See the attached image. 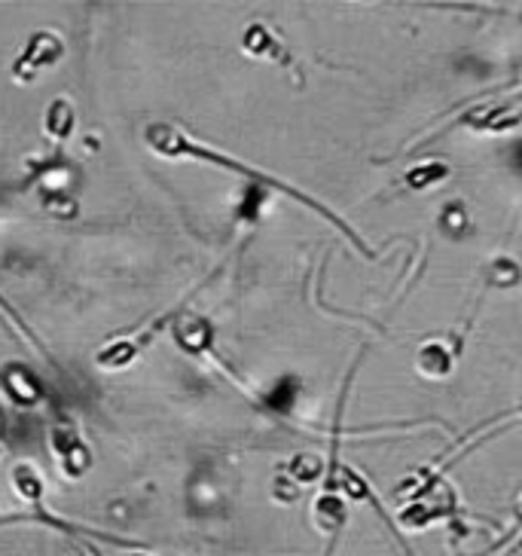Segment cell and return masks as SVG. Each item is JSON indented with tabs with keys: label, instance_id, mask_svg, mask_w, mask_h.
<instances>
[{
	"label": "cell",
	"instance_id": "12",
	"mask_svg": "<svg viewBox=\"0 0 522 556\" xmlns=\"http://www.w3.org/2000/svg\"><path fill=\"white\" fill-rule=\"evenodd\" d=\"M443 178H449V165L428 163V165H419V168H412V172H407V187L409 190H424V187L441 184Z\"/></svg>",
	"mask_w": 522,
	"mask_h": 556
},
{
	"label": "cell",
	"instance_id": "9",
	"mask_svg": "<svg viewBox=\"0 0 522 556\" xmlns=\"http://www.w3.org/2000/svg\"><path fill=\"white\" fill-rule=\"evenodd\" d=\"M0 325H3L7 330H13L18 340H22V343H28L31 349H37V352H40L43 358L50 361V364H55V361L50 358V352L43 349V343L37 340V333H34L28 325H25V318H22V315L13 309V303H10V300H3V296H0Z\"/></svg>",
	"mask_w": 522,
	"mask_h": 556
},
{
	"label": "cell",
	"instance_id": "10",
	"mask_svg": "<svg viewBox=\"0 0 522 556\" xmlns=\"http://www.w3.org/2000/svg\"><path fill=\"white\" fill-rule=\"evenodd\" d=\"M419 370H422L424 377H434V379H443L449 377V370H453V355L446 352V345L443 343H428L419 349Z\"/></svg>",
	"mask_w": 522,
	"mask_h": 556
},
{
	"label": "cell",
	"instance_id": "6",
	"mask_svg": "<svg viewBox=\"0 0 522 556\" xmlns=\"http://www.w3.org/2000/svg\"><path fill=\"white\" fill-rule=\"evenodd\" d=\"M242 50L247 55H254V59H266V62H276V65L294 71V55L281 43V37L272 28L260 25V22H254V25L245 28V34H242Z\"/></svg>",
	"mask_w": 522,
	"mask_h": 556
},
{
	"label": "cell",
	"instance_id": "5",
	"mask_svg": "<svg viewBox=\"0 0 522 556\" xmlns=\"http://www.w3.org/2000/svg\"><path fill=\"white\" fill-rule=\"evenodd\" d=\"M0 386L16 407H40L47 401L43 382L34 377L25 364H3L0 367Z\"/></svg>",
	"mask_w": 522,
	"mask_h": 556
},
{
	"label": "cell",
	"instance_id": "4",
	"mask_svg": "<svg viewBox=\"0 0 522 556\" xmlns=\"http://www.w3.org/2000/svg\"><path fill=\"white\" fill-rule=\"evenodd\" d=\"M171 337L187 355H196V358L214 355V325L205 315L183 312L178 318H171Z\"/></svg>",
	"mask_w": 522,
	"mask_h": 556
},
{
	"label": "cell",
	"instance_id": "1",
	"mask_svg": "<svg viewBox=\"0 0 522 556\" xmlns=\"http://www.w3.org/2000/svg\"><path fill=\"white\" fill-rule=\"evenodd\" d=\"M144 144H148V148L153 150L156 156H163V160H199V163L217 165V168H229V172H235V175H242V178L254 180V184H269V187L281 190L284 197L303 202V205H306V208H311V212L318 214V217L330 220V224L340 229V232H343L352 245L358 248L364 257H373V254H370V248H367V242L360 239L358 232L348 227L340 214L330 212V208H327V205H321V202H315L309 193H303V190H296V187H291V184H284V180L266 175V172L254 168V165L239 163V160H232V156H227V153L208 148V144H199L196 138H190V135L180 129V126H175V123H150L148 129H144Z\"/></svg>",
	"mask_w": 522,
	"mask_h": 556
},
{
	"label": "cell",
	"instance_id": "7",
	"mask_svg": "<svg viewBox=\"0 0 522 556\" xmlns=\"http://www.w3.org/2000/svg\"><path fill=\"white\" fill-rule=\"evenodd\" d=\"M311 520L324 532H336L345 523V502L336 492H321L311 507Z\"/></svg>",
	"mask_w": 522,
	"mask_h": 556
},
{
	"label": "cell",
	"instance_id": "11",
	"mask_svg": "<svg viewBox=\"0 0 522 556\" xmlns=\"http://www.w3.org/2000/svg\"><path fill=\"white\" fill-rule=\"evenodd\" d=\"M43 126H47V135L55 138V141H67L71 138V131H74V108H71V101L67 99H55L50 104V111H47V119H43Z\"/></svg>",
	"mask_w": 522,
	"mask_h": 556
},
{
	"label": "cell",
	"instance_id": "2",
	"mask_svg": "<svg viewBox=\"0 0 522 556\" xmlns=\"http://www.w3.org/2000/svg\"><path fill=\"white\" fill-rule=\"evenodd\" d=\"M50 450L59 471L67 477V480H80L82 475H89L92 468V450L89 443L82 441V434L77 431V426L71 422H59V426L50 428Z\"/></svg>",
	"mask_w": 522,
	"mask_h": 556
},
{
	"label": "cell",
	"instance_id": "13",
	"mask_svg": "<svg viewBox=\"0 0 522 556\" xmlns=\"http://www.w3.org/2000/svg\"><path fill=\"white\" fill-rule=\"evenodd\" d=\"M291 471H294L296 480L309 483V480H315V477H321V471H324V462H321L318 456H311V453H306V456H296L294 462H291Z\"/></svg>",
	"mask_w": 522,
	"mask_h": 556
},
{
	"label": "cell",
	"instance_id": "3",
	"mask_svg": "<svg viewBox=\"0 0 522 556\" xmlns=\"http://www.w3.org/2000/svg\"><path fill=\"white\" fill-rule=\"evenodd\" d=\"M62 55H65V43L55 37L52 31H37L25 43V50L18 52V59L13 62V77L18 83H31L40 71H47V67L59 65L62 62Z\"/></svg>",
	"mask_w": 522,
	"mask_h": 556
},
{
	"label": "cell",
	"instance_id": "8",
	"mask_svg": "<svg viewBox=\"0 0 522 556\" xmlns=\"http://www.w3.org/2000/svg\"><path fill=\"white\" fill-rule=\"evenodd\" d=\"M10 477H13V490L18 492V498H25L31 505H40V498L47 492V483H43V477L37 471V465L18 462V465H13V475Z\"/></svg>",
	"mask_w": 522,
	"mask_h": 556
}]
</instances>
